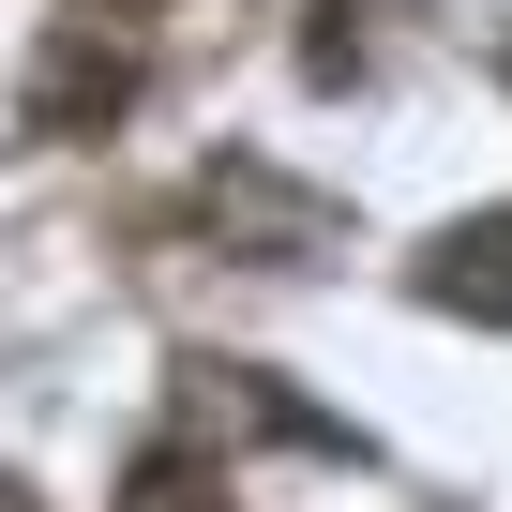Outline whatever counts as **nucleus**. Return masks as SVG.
Returning <instances> with one entry per match:
<instances>
[{
    "label": "nucleus",
    "mask_w": 512,
    "mask_h": 512,
    "mask_svg": "<svg viewBox=\"0 0 512 512\" xmlns=\"http://www.w3.org/2000/svg\"><path fill=\"white\" fill-rule=\"evenodd\" d=\"M181 422L196 437H287V452H362L332 407H287L256 362H181Z\"/></svg>",
    "instance_id": "nucleus-3"
},
{
    "label": "nucleus",
    "mask_w": 512,
    "mask_h": 512,
    "mask_svg": "<svg viewBox=\"0 0 512 512\" xmlns=\"http://www.w3.org/2000/svg\"><path fill=\"white\" fill-rule=\"evenodd\" d=\"M151 46H166V0H61L46 16V61H31V136H106V121H136V91H151Z\"/></svg>",
    "instance_id": "nucleus-1"
},
{
    "label": "nucleus",
    "mask_w": 512,
    "mask_h": 512,
    "mask_svg": "<svg viewBox=\"0 0 512 512\" xmlns=\"http://www.w3.org/2000/svg\"><path fill=\"white\" fill-rule=\"evenodd\" d=\"M0 512H31V482H0Z\"/></svg>",
    "instance_id": "nucleus-7"
},
{
    "label": "nucleus",
    "mask_w": 512,
    "mask_h": 512,
    "mask_svg": "<svg viewBox=\"0 0 512 512\" xmlns=\"http://www.w3.org/2000/svg\"><path fill=\"white\" fill-rule=\"evenodd\" d=\"M422 302H437V317H467V332H512V211L437 226V256H422Z\"/></svg>",
    "instance_id": "nucleus-4"
},
{
    "label": "nucleus",
    "mask_w": 512,
    "mask_h": 512,
    "mask_svg": "<svg viewBox=\"0 0 512 512\" xmlns=\"http://www.w3.org/2000/svg\"><path fill=\"white\" fill-rule=\"evenodd\" d=\"M362 61H377V31H362V0H317V16H302V76H317V91H347Z\"/></svg>",
    "instance_id": "nucleus-6"
},
{
    "label": "nucleus",
    "mask_w": 512,
    "mask_h": 512,
    "mask_svg": "<svg viewBox=\"0 0 512 512\" xmlns=\"http://www.w3.org/2000/svg\"><path fill=\"white\" fill-rule=\"evenodd\" d=\"M196 226H226V241H256L272 272H302V256H332V196H302V181H272L256 151H226L211 181H196Z\"/></svg>",
    "instance_id": "nucleus-2"
},
{
    "label": "nucleus",
    "mask_w": 512,
    "mask_h": 512,
    "mask_svg": "<svg viewBox=\"0 0 512 512\" xmlns=\"http://www.w3.org/2000/svg\"><path fill=\"white\" fill-rule=\"evenodd\" d=\"M121 512H241V482H226L211 452H181V437H166V452H136V467H121Z\"/></svg>",
    "instance_id": "nucleus-5"
}]
</instances>
